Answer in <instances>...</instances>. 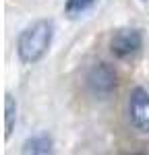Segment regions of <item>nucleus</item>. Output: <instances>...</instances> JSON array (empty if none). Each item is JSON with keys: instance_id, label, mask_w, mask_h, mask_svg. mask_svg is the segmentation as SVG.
I'll list each match as a JSON object with an SVG mask.
<instances>
[{"instance_id": "obj_1", "label": "nucleus", "mask_w": 149, "mask_h": 155, "mask_svg": "<svg viewBox=\"0 0 149 155\" xmlns=\"http://www.w3.org/2000/svg\"><path fill=\"white\" fill-rule=\"evenodd\" d=\"M54 37V23L48 19H39L25 27L17 39V56L23 64H35L48 54Z\"/></svg>"}, {"instance_id": "obj_7", "label": "nucleus", "mask_w": 149, "mask_h": 155, "mask_svg": "<svg viewBox=\"0 0 149 155\" xmlns=\"http://www.w3.org/2000/svg\"><path fill=\"white\" fill-rule=\"evenodd\" d=\"M93 4H95V0H66V4H64V12H66L71 19H77V17L85 15Z\"/></svg>"}, {"instance_id": "obj_4", "label": "nucleus", "mask_w": 149, "mask_h": 155, "mask_svg": "<svg viewBox=\"0 0 149 155\" xmlns=\"http://www.w3.org/2000/svg\"><path fill=\"white\" fill-rule=\"evenodd\" d=\"M143 46V35L139 29H120L116 31L114 37L110 39V50L116 58H131Z\"/></svg>"}, {"instance_id": "obj_6", "label": "nucleus", "mask_w": 149, "mask_h": 155, "mask_svg": "<svg viewBox=\"0 0 149 155\" xmlns=\"http://www.w3.org/2000/svg\"><path fill=\"white\" fill-rule=\"evenodd\" d=\"M15 122H17V101L11 93L4 95V139L8 141L15 128Z\"/></svg>"}, {"instance_id": "obj_5", "label": "nucleus", "mask_w": 149, "mask_h": 155, "mask_svg": "<svg viewBox=\"0 0 149 155\" xmlns=\"http://www.w3.org/2000/svg\"><path fill=\"white\" fill-rule=\"evenodd\" d=\"M52 137L48 132H37L33 137H29L23 143V153H33V155H46L52 153Z\"/></svg>"}, {"instance_id": "obj_2", "label": "nucleus", "mask_w": 149, "mask_h": 155, "mask_svg": "<svg viewBox=\"0 0 149 155\" xmlns=\"http://www.w3.org/2000/svg\"><path fill=\"white\" fill-rule=\"evenodd\" d=\"M85 85L89 93L98 99H106L116 93V71L108 62H95L85 74Z\"/></svg>"}, {"instance_id": "obj_3", "label": "nucleus", "mask_w": 149, "mask_h": 155, "mask_svg": "<svg viewBox=\"0 0 149 155\" xmlns=\"http://www.w3.org/2000/svg\"><path fill=\"white\" fill-rule=\"evenodd\" d=\"M128 120L139 132L149 134V91L135 87L128 95Z\"/></svg>"}]
</instances>
